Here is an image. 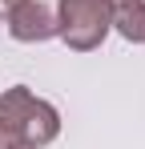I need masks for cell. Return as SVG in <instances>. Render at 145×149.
<instances>
[{"mask_svg": "<svg viewBox=\"0 0 145 149\" xmlns=\"http://www.w3.org/2000/svg\"><path fill=\"white\" fill-rule=\"evenodd\" d=\"M12 4H16V0H0V16H4V12H8Z\"/></svg>", "mask_w": 145, "mask_h": 149, "instance_id": "cell-5", "label": "cell"}, {"mask_svg": "<svg viewBox=\"0 0 145 149\" xmlns=\"http://www.w3.org/2000/svg\"><path fill=\"white\" fill-rule=\"evenodd\" d=\"M4 24H8V36L20 45H45L56 36V12L40 0H16L4 12Z\"/></svg>", "mask_w": 145, "mask_h": 149, "instance_id": "cell-3", "label": "cell"}, {"mask_svg": "<svg viewBox=\"0 0 145 149\" xmlns=\"http://www.w3.org/2000/svg\"><path fill=\"white\" fill-rule=\"evenodd\" d=\"M113 32L129 45H145V0H113Z\"/></svg>", "mask_w": 145, "mask_h": 149, "instance_id": "cell-4", "label": "cell"}, {"mask_svg": "<svg viewBox=\"0 0 145 149\" xmlns=\"http://www.w3.org/2000/svg\"><path fill=\"white\" fill-rule=\"evenodd\" d=\"M56 36L72 52H93L113 32V0H56Z\"/></svg>", "mask_w": 145, "mask_h": 149, "instance_id": "cell-2", "label": "cell"}, {"mask_svg": "<svg viewBox=\"0 0 145 149\" xmlns=\"http://www.w3.org/2000/svg\"><path fill=\"white\" fill-rule=\"evenodd\" d=\"M12 149H40V145H12Z\"/></svg>", "mask_w": 145, "mask_h": 149, "instance_id": "cell-6", "label": "cell"}, {"mask_svg": "<svg viewBox=\"0 0 145 149\" xmlns=\"http://www.w3.org/2000/svg\"><path fill=\"white\" fill-rule=\"evenodd\" d=\"M61 137L56 105L36 97L28 85H12L0 93V149L12 145H52Z\"/></svg>", "mask_w": 145, "mask_h": 149, "instance_id": "cell-1", "label": "cell"}]
</instances>
